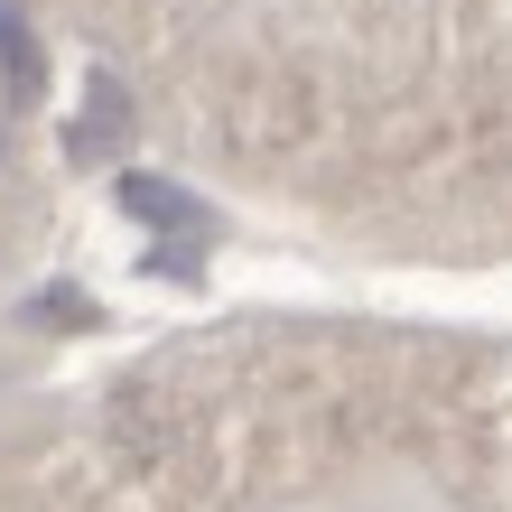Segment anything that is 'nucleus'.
<instances>
[{
  "label": "nucleus",
  "instance_id": "nucleus-1",
  "mask_svg": "<svg viewBox=\"0 0 512 512\" xmlns=\"http://www.w3.org/2000/svg\"><path fill=\"white\" fill-rule=\"evenodd\" d=\"M0 56H10V84H19V94H38V38H28L19 0H0Z\"/></svg>",
  "mask_w": 512,
  "mask_h": 512
}]
</instances>
